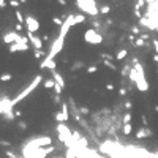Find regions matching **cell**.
I'll list each match as a JSON object with an SVG mask.
<instances>
[{"label":"cell","instance_id":"obj_27","mask_svg":"<svg viewBox=\"0 0 158 158\" xmlns=\"http://www.w3.org/2000/svg\"><path fill=\"white\" fill-rule=\"evenodd\" d=\"M109 10H111V8L105 5V6H101V10H100V13H101V14H108V13H109Z\"/></svg>","mask_w":158,"mask_h":158},{"label":"cell","instance_id":"obj_10","mask_svg":"<svg viewBox=\"0 0 158 158\" xmlns=\"http://www.w3.org/2000/svg\"><path fill=\"white\" fill-rule=\"evenodd\" d=\"M136 87L141 90V92H147V90H149V82L145 81V78L139 76V79H138V82H136Z\"/></svg>","mask_w":158,"mask_h":158},{"label":"cell","instance_id":"obj_13","mask_svg":"<svg viewBox=\"0 0 158 158\" xmlns=\"http://www.w3.org/2000/svg\"><path fill=\"white\" fill-rule=\"evenodd\" d=\"M128 76H130V79H131V81L134 82V84H136V82H138V79H139V73H138L134 68H131V71H130V74H128Z\"/></svg>","mask_w":158,"mask_h":158},{"label":"cell","instance_id":"obj_39","mask_svg":"<svg viewBox=\"0 0 158 158\" xmlns=\"http://www.w3.org/2000/svg\"><path fill=\"white\" fill-rule=\"evenodd\" d=\"M6 155L10 156V158H19V156H16V155H14V153H11V152H6Z\"/></svg>","mask_w":158,"mask_h":158},{"label":"cell","instance_id":"obj_6","mask_svg":"<svg viewBox=\"0 0 158 158\" xmlns=\"http://www.w3.org/2000/svg\"><path fill=\"white\" fill-rule=\"evenodd\" d=\"M25 25H27V30H29L30 33H35L36 30L40 29V22L36 21L33 16H27L25 17Z\"/></svg>","mask_w":158,"mask_h":158},{"label":"cell","instance_id":"obj_14","mask_svg":"<svg viewBox=\"0 0 158 158\" xmlns=\"http://www.w3.org/2000/svg\"><path fill=\"white\" fill-rule=\"evenodd\" d=\"M68 119H70V117L65 116L63 112H57V114H55V120H57V122H67Z\"/></svg>","mask_w":158,"mask_h":158},{"label":"cell","instance_id":"obj_15","mask_svg":"<svg viewBox=\"0 0 158 158\" xmlns=\"http://www.w3.org/2000/svg\"><path fill=\"white\" fill-rule=\"evenodd\" d=\"M87 158H105L103 155H100L98 152H95V150H87Z\"/></svg>","mask_w":158,"mask_h":158},{"label":"cell","instance_id":"obj_48","mask_svg":"<svg viewBox=\"0 0 158 158\" xmlns=\"http://www.w3.org/2000/svg\"><path fill=\"white\" fill-rule=\"evenodd\" d=\"M155 2H156V0H147V3H150V5H152V3H155Z\"/></svg>","mask_w":158,"mask_h":158},{"label":"cell","instance_id":"obj_22","mask_svg":"<svg viewBox=\"0 0 158 158\" xmlns=\"http://www.w3.org/2000/svg\"><path fill=\"white\" fill-rule=\"evenodd\" d=\"M62 112H63L65 116H68V117H70V112H68V105H67V103H63V105H62Z\"/></svg>","mask_w":158,"mask_h":158},{"label":"cell","instance_id":"obj_4","mask_svg":"<svg viewBox=\"0 0 158 158\" xmlns=\"http://www.w3.org/2000/svg\"><path fill=\"white\" fill-rule=\"evenodd\" d=\"M27 144H29L30 147H33V149H44V145L49 147V145L52 144V139H51L49 136H43V138L32 139V141H29Z\"/></svg>","mask_w":158,"mask_h":158},{"label":"cell","instance_id":"obj_5","mask_svg":"<svg viewBox=\"0 0 158 158\" xmlns=\"http://www.w3.org/2000/svg\"><path fill=\"white\" fill-rule=\"evenodd\" d=\"M74 17H76V14H70V16H67L65 17V22H63V25L60 27V35H67L68 33V30H70V27H73L74 25Z\"/></svg>","mask_w":158,"mask_h":158},{"label":"cell","instance_id":"obj_42","mask_svg":"<svg viewBox=\"0 0 158 158\" xmlns=\"http://www.w3.org/2000/svg\"><path fill=\"white\" fill-rule=\"evenodd\" d=\"M106 89H108V90H114V86H112V84H108Z\"/></svg>","mask_w":158,"mask_h":158},{"label":"cell","instance_id":"obj_11","mask_svg":"<svg viewBox=\"0 0 158 158\" xmlns=\"http://www.w3.org/2000/svg\"><path fill=\"white\" fill-rule=\"evenodd\" d=\"M52 78H54V81L57 82V84H59V86H60L62 89L65 87V81H63V78L60 76V74H59L57 71H52Z\"/></svg>","mask_w":158,"mask_h":158},{"label":"cell","instance_id":"obj_33","mask_svg":"<svg viewBox=\"0 0 158 158\" xmlns=\"http://www.w3.org/2000/svg\"><path fill=\"white\" fill-rule=\"evenodd\" d=\"M10 3H11V6H14V8H16V6H19V2H17V0H11Z\"/></svg>","mask_w":158,"mask_h":158},{"label":"cell","instance_id":"obj_45","mask_svg":"<svg viewBox=\"0 0 158 158\" xmlns=\"http://www.w3.org/2000/svg\"><path fill=\"white\" fill-rule=\"evenodd\" d=\"M131 30H133V33H139V29H138V27H133Z\"/></svg>","mask_w":158,"mask_h":158},{"label":"cell","instance_id":"obj_30","mask_svg":"<svg viewBox=\"0 0 158 158\" xmlns=\"http://www.w3.org/2000/svg\"><path fill=\"white\" fill-rule=\"evenodd\" d=\"M41 55H44V52H43V51H35V57H36V59H40Z\"/></svg>","mask_w":158,"mask_h":158},{"label":"cell","instance_id":"obj_28","mask_svg":"<svg viewBox=\"0 0 158 158\" xmlns=\"http://www.w3.org/2000/svg\"><path fill=\"white\" fill-rule=\"evenodd\" d=\"M98 68H97V65H90V67L87 68V73H95Z\"/></svg>","mask_w":158,"mask_h":158},{"label":"cell","instance_id":"obj_36","mask_svg":"<svg viewBox=\"0 0 158 158\" xmlns=\"http://www.w3.org/2000/svg\"><path fill=\"white\" fill-rule=\"evenodd\" d=\"M54 103H60V95H55V98H54Z\"/></svg>","mask_w":158,"mask_h":158},{"label":"cell","instance_id":"obj_50","mask_svg":"<svg viewBox=\"0 0 158 158\" xmlns=\"http://www.w3.org/2000/svg\"><path fill=\"white\" fill-rule=\"evenodd\" d=\"M19 2H21V3H24V2H25V0H19Z\"/></svg>","mask_w":158,"mask_h":158},{"label":"cell","instance_id":"obj_19","mask_svg":"<svg viewBox=\"0 0 158 158\" xmlns=\"http://www.w3.org/2000/svg\"><path fill=\"white\" fill-rule=\"evenodd\" d=\"M14 13H16V19H17V21H19V24H22V22H25V17L22 16V13H21L19 10H17V11H14Z\"/></svg>","mask_w":158,"mask_h":158},{"label":"cell","instance_id":"obj_38","mask_svg":"<svg viewBox=\"0 0 158 158\" xmlns=\"http://www.w3.org/2000/svg\"><path fill=\"white\" fill-rule=\"evenodd\" d=\"M46 150H48V153H51V152H54V147L52 145H49V147H44Z\"/></svg>","mask_w":158,"mask_h":158},{"label":"cell","instance_id":"obj_3","mask_svg":"<svg viewBox=\"0 0 158 158\" xmlns=\"http://www.w3.org/2000/svg\"><path fill=\"white\" fill-rule=\"evenodd\" d=\"M84 40L87 43H90V44H100L101 41H103V36H101L95 29H89L84 33Z\"/></svg>","mask_w":158,"mask_h":158},{"label":"cell","instance_id":"obj_7","mask_svg":"<svg viewBox=\"0 0 158 158\" xmlns=\"http://www.w3.org/2000/svg\"><path fill=\"white\" fill-rule=\"evenodd\" d=\"M19 38H21V35L19 33H16V32H10V33H6L5 36H3V43H6V44H14V43H17L19 41Z\"/></svg>","mask_w":158,"mask_h":158},{"label":"cell","instance_id":"obj_1","mask_svg":"<svg viewBox=\"0 0 158 158\" xmlns=\"http://www.w3.org/2000/svg\"><path fill=\"white\" fill-rule=\"evenodd\" d=\"M41 81H43V78H41V76H35V79L32 81V84H30V86H27V89H24V90H22L21 94L17 95L14 100H11V105H13V108H14L17 103H19V101H22L24 98H27V97H29V95L32 94V92H33L36 87H38V86L41 84Z\"/></svg>","mask_w":158,"mask_h":158},{"label":"cell","instance_id":"obj_32","mask_svg":"<svg viewBox=\"0 0 158 158\" xmlns=\"http://www.w3.org/2000/svg\"><path fill=\"white\" fill-rule=\"evenodd\" d=\"M79 112H81V114H89V109H87V108H81Z\"/></svg>","mask_w":158,"mask_h":158},{"label":"cell","instance_id":"obj_24","mask_svg":"<svg viewBox=\"0 0 158 158\" xmlns=\"http://www.w3.org/2000/svg\"><path fill=\"white\" fill-rule=\"evenodd\" d=\"M52 22H54V24H57V25H60V27H62L65 21H62V19H60V17H52Z\"/></svg>","mask_w":158,"mask_h":158},{"label":"cell","instance_id":"obj_34","mask_svg":"<svg viewBox=\"0 0 158 158\" xmlns=\"http://www.w3.org/2000/svg\"><path fill=\"white\" fill-rule=\"evenodd\" d=\"M153 48H155L156 54H158V40H153Z\"/></svg>","mask_w":158,"mask_h":158},{"label":"cell","instance_id":"obj_43","mask_svg":"<svg viewBox=\"0 0 158 158\" xmlns=\"http://www.w3.org/2000/svg\"><path fill=\"white\" fill-rule=\"evenodd\" d=\"M16 30L21 32V30H22V24H17V25H16Z\"/></svg>","mask_w":158,"mask_h":158},{"label":"cell","instance_id":"obj_26","mask_svg":"<svg viewBox=\"0 0 158 158\" xmlns=\"http://www.w3.org/2000/svg\"><path fill=\"white\" fill-rule=\"evenodd\" d=\"M144 43H145V40H142V38H136V40H134V44L139 46V48H141V46H144Z\"/></svg>","mask_w":158,"mask_h":158},{"label":"cell","instance_id":"obj_25","mask_svg":"<svg viewBox=\"0 0 158 158\" xmlns=\"http://www.w3.org/2000/svg\"><path fill=\"white\" fill-rule=\"evenodd\" d=\"M0 79H2V81H10L11 79V74L10 73H3L2 76H0Z\"/></svg>","mask_w":158,"mask_h":158},{"label":"cell","instance_id":"obj_44","mask_svg":"<svg viewBox=\"0 0 158 158\" xmlns=\"http://www.w3.org/2000/svg\"><path fill=\"white\" fill-rule=\"evenodd\" d=\"M5 5H6V2H5V0H0V6H2V8H5Z\"/></svg>","mask_w":158,"mask_h":158},{"label":"cell","instance_id":"obj_35","mask_svg":"<svg viewBox=\"0 0 158 158\" xmlns=\"http://www.w3.org/2000/svg\"><path fill=\"white\" fill-rule=\"evenodd\" d=\"M19 128H21V130H25V128H27L25 122H19Z\"/></svg>","mask_w":158,"mask_h":158},{"label":"cell","instance_id":"obj_8","mask_svg":"<svg viewBox=\"0 0 158 158\" xmlns=\"http://www.w3.org/2000/svg\"><path fill=\"white\" fill-rule=\"evenodd\" d=\"M27 36H29L30 43L35 46V49H36V51H40V49H41V46H43V40L40 38V36H35V35H33V33H30V32L27 33Z\"/></svg>","mask_w":158,"mask_h":158},{"label":"cell","instance_id":"obj_31","mask_svg":"<svg viewBox=\"0 0 158 158\" xmlns=\"http://www.w3.org/2000/svg\"><path fill=\"white\" fill-rule=\"evenodd\" d=\"M141 6H144V0H138V3H136V8L139 10Z\"/></svg>","mask_w":158,"mask_h":158},{"label":"cell","instance_id":"obj_29","mask_svg":"<svg viewBox=\"0 0 158 158\" xmlns=\"http://www.w3.org/2000/svg\"><path fill=\"white\" fill-rule=\"evenodd\" d=\"M54 90H55V94H57V95H60V94H62V87H60L59 84H55V87H54Z\"/></svg>","mask_w":158,"mask_h":158},{"label":"cell","instance_id":"obj_37","mask_svg":"<svg viewBox=\"0 0 158 158\" xmlns=\"http://www.w3.org/2000/svg\"><path fill=\"white\" fill-rule=\"evenodd\" d=\"M141 120H142L144 127H147V117H145V116H142V117H141Z\"/></svg>","mask_w":158,"mask_h":158},{"label":"cell","instance_id":"obj_2","mask_svg":"<svg viewBox=\"0 0 158 158\" xmlns=\"http://www.w3.org/2000/svg\"><path fill=\"white\" fill-rule=\"evenodd\" d=\"M63 44H65V36L63 35H60L59 33V36H57V40H55L54 43H52V46H51V51H49V54L46 55V60H54V57L57 55L62 49H63Z\"/></svg>","mask_w":158,"mask_h":158},{"label":"cell","instance_id":"obj_18","mask_svg":"<svg viewBox=\"0 0 158 158\" xmlns=\"http://www.w3.org/2000/svg\"><path fill=\"white\" fill-rule=\"evenodd\" d=\"M131 130H133V125L131 123H128V125H123V130H122V131H123V134H130V133H131Z\"/></svg>","mask_w":158,"mask_h":158},{"label":"cell","instance_id":"obj_40","mask_svg":"<svg viewBox=\"0 0 158 158\" xmlns=\"http://www.w3.org/2000/svg\"><path fill=\"white\" fill-rule=\"evenodd\" d=\"M79 67H82V63H81V62H78L76 65H74V67H73V70H78Z\"/></svg>","mask_w":158,"mask_h":158},{"label":"cell","instance_id":"obj_12","mask_svg":"<svg viewBox=\"0 0 158 158\" xmlns=\"http://www.w3.org/2000/svg\"><path fill=\"white\" fill-rule=\"evenodd\" d=\"M46 156H48V150L46 149H36L33 153V158H46Z\"/></svg>","mask_w":158,"mask_h":158},{"label":"cell","instance_id":"obj_47","mask_svg":"<svg viewBox=\"0 0 158 158\" xmlns=\"http://www.w3.org/2000/svg\"><path fill=\"white\" fill-rule=\"evenodd\" d=\"M153 62H156V63H158V54H155V55H153Z\"/></svg>","mask_w":158,"mask_h":158},{"label":"cell","instance_id":"obj_17","mask_svg":"<svg viewBox=\"0 0 158 158\" xmlns=\"http://www.w3.org/2000/svg\"><path fill=\"white\" fill-rule=\"evenodd\" d=\"M127 54H128V51H127V49H122V51H119V52H117L116 59H117V60H122V59H125V57H127Z\"/></svg>","mask_w":158,"mask_h":158},{"label":"cell","instance_id":"obj_49","mask_svg":"<svg viewBox=\"0 0 158 158\" xmlns=\"http://www.w3.org/2000/svg\"><path fill=\"white\" fill-rule=\"evenodd\" d=\"M155 111H156V112H158V106H155Z\"/></svg>","mask_w":158,"mask_h":158},{"label":"cell","instance_id":"obj_41","mask_svg":"<svg viewBox=\"0 0 158 158\" xmlns=\"http://www.w3.org/2000/svg\"><path fill=\"white\" fill-rule=\"evenodd\" d=\"M119 94H120V95H125V94H127V90H125V89H120V90H119Z\"/></svg>","mask_w":158,"mask_h":158},{"label":"cell","instance_id":"obj_20","mask_svg":"<svg viewBox=\"0 0 158 158\" xmlns=\"http://www.w3.org/2000/svg\"><path fill=\"white\" fill-rule=\"evenodd\" d=\"M84 21H86V17L82 14H76V17H74V25L79 24V22H84Z\"/></svg>","mask_w":158,"mask_h":158},{"label":"cell","instance_id":"obj_21","mask_svg":"<svg viewBox=\"0 0 158 158\" xmlns=\"http://www.w3.org/2000/svg\"><path fill=\"white\" fill-rule=\"evenodd\" d=\"M130 120H131V114L127 112V114L123 116V125H128V123H130Z\"/></svg>","mask_w":158,"mask_h":158},{"label":"cell","instance_id":"obj_23","mask_svg":"<svg viewBox=\"0 0 158 158\" xmlns=\"http://www.w3.org/2000/svg\"><path fill=\"white\" fill-rule=\"evenodd\" d=\"M103 63H105V67H108V68H111V70H117V68H116V65H114V63H111L109 60H105Z\"/></svg>","mask_w":158,"mask_h":158},{"label":"cell","instance_id":"obj_9","mask_svg":"<svg viewBox=\"0 0 158 158\" xmlns=\"http://www.w3.org/2000/svg\"><path fill=\"white\" fill-rule=\"evenodd\" d=\"M147 136H152V131L149 130L147 127H141L138 130V133H136V139H144Z\"/></svg>","mask_w":158,"mask_h":158},{"label":"cell","instance_id":"obj_46","mask_svg":"<svg viewBox=\"0 0 158 158\" xmlns=\"http://www.w3.org/2000/svg\"><path fill=\"white\" fill-rule=\"evenodd\" d=\"M59 3L60 5H67V0H59Z\"/></svg>","mask_w":158,"mask_h":158},{"label":"cell","instance_id":"obj_16","mask_svg":"<svg viewBox=\"0 0 158 158\" xmlns=\"http://www.w3.org/2000/svg\"><path fill=\"white\" fill-rule=\"evenodd\" d=\"M55 84H57V82H55L54 79H46V81H44V87H46V89H54Z\"/></svg>","mask_w":158,"mask_h":158},{"label":"cell","instance_id":"obj_51","mask_svg":"<svg viewBox=\"0 0 158 158\" xmlns=\"http://www.w3.org/2000/svg\"><path fill=\"white\" fill-rule=\"evenodd\" d=\"M141 158H147V156H141Z\"/></svg>","mask_w":158,"mask_h":158}]
</instances>
